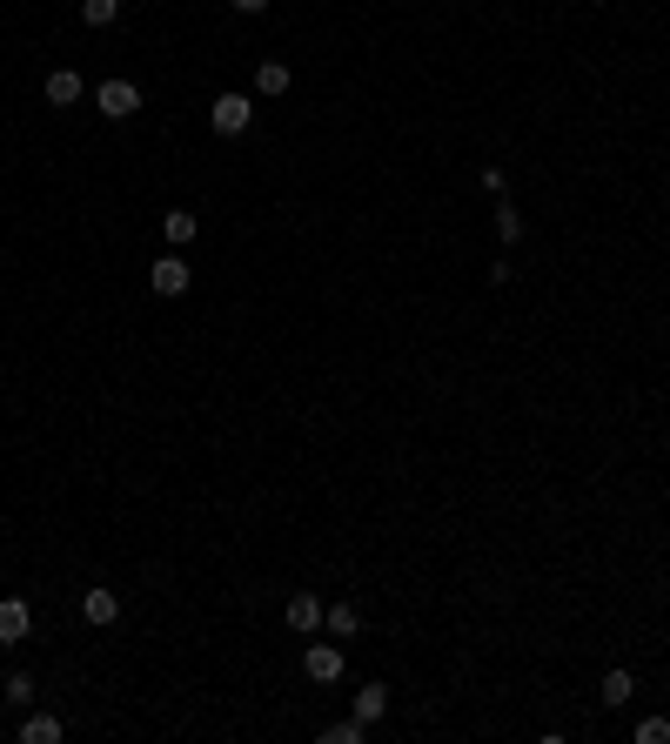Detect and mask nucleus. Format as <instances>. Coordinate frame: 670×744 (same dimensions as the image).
<instances>
[{
    "label": "nucleus",
    "mask_w": 670,
    "mask_h": 744,
    "mask_svg": "<svg viewBox=\"0 0 670 744\" xmlns=\"http://www.w3.org/2000/svg\"><path fill=\"white\" fill-rule=\"evenodd\" d=\"M362 731H369L362 718H342V724H329V731H322V744H362Z\"/></svg>",
    "instance_id": "16"
},
{
    "label": "nucleus",
    "mask_w": 670,
    "mask_h": 744,
    "mask_svg": "<svg viewBox=\"0 0 670 744\" xmlns=\"http://www.w3.org/2000/svg\"><path fill=\"white\" fill-rule=\"evenodd\" d=\"M282 617H289V631H302V637H309V631H322V597H309V590H295Z\"/></svg>",
    "instance_id": "5"
},
{
    "label": "nucleus",
    "mask_w": 670,
    "mask_h": 744,
    "mask_svg": "<svg viewBox=\"0 0 670 744\" xmlns=\"http://www.w3.org/2000/svg\"><path fill=\"white\" fill-rule=\"evenodd\" d=\"M630 691H637L630 671H603V704H630Z\"/></svg>",
    "instance_id": "15"
},
{
    "label": "nucleus",
    "mask_w": 670,
    "mask_h": 744,
    "mask_svg": "<svg viewBox=\"0 0 670 744\" xmlns=\"http://www.w3.org/2000/svg\"><path fill=\"white\" fill-rule=\"evenodd\" d=\"M637 744H670V718H644L637 724Z\"/></svg>",
    "instance_id": "18"
},
{
    "label": "nucleus",
    "mask_w": 670,
    "mask_h": 744,
    "mask_svg": "<svg viewBox=\"0 0 670 744\" xmlns=\"http://www.w3.org/2000/svg\"><path fill=\"white\" fill-rule=\"evenodd\" d=\"M302 671H309V684H335V677H342V644H309V651H302Z\"/></svg>",
    "instance_id": "4"
},
{
    "label": "nucleus",
    "mask_w": 670,
    "mask_h": 744,
    "mask_svg": "<svg viewBox=\"0 0 670 744\" xmlns=\"http://www.w3.org/2000/svg\"><path fill=\"white\" fill-rule=\"evenodd\" d=\"M188 282H195V269L181 262L175 248H168V255H161L155 269H148V289H155V295H188Z\"/></svg>",
    "instance_id": "3"
},
{
    "label": "nucleus",
    "mask_w": 670,
    "mask_h": 744,
    "mask_svg": "<svg viewBox=\"0 0 670 744\" xmlns=\"http://www.w3.org/2000/svg\"><path fill=\"white\" fill-rule=\"evenodd\" d=\"M47 101H54V108H74V101H81V74L54 68V74H47Z\"/></svg>",
    "instance_id": "7"
},
{
    "label": "nucleus",
    "mask_w": 670,
    "mask_h": 744,
    "mask_svg": "<svg viewBox=\"0 0 670 744\" xmlns=\"http://www.w3.org/2000/svg\"><path fill=\"white\" fill-rule=\"evenodd\" d=\"M94 108L108 114V121H128V114H141V88H134V81H101V88H94Z\"/></svg>",
    "instance_id": "2"
},
{
    "label": "nucleus",
    "mask_w": 670,
    "mask_h": 744,
    "mask_svg": "<svg viewBox=\"0 0 670 744\" xmlns=\"http://www.w3.org/2000/svg\"><path fill=\"white\" fill-rule=\"evenodd\" d=\"M235 14H268V0H228Z\"/></svg>",
    "instance_id": "20"
},
{
    "label": "nucleus",
    "mask_w": 670,
    "mask_h": 744,
    "mask_svg": "<svg viewBox=\"0 0 670 744\" xmlns=\"http://www.w3.org/2000/svg\"><path fill=\"white\" fill-rule=\"evenodd\" d=\"M496 235H503V242H516V235H523V215H516L510 202H496Z\"/></svg>",
    "instance_id": "17"
},
{
    "label": "nucleus",
    "mask_w": 670,
    "mask_h": 744,
    "mask_svg": "<svg viewBox=\"0 0 670 744\" xmlns=\"http://www.w3.org/2000/svg\"><path fill=\"white\" fill-rule=\"evenodd\" d=\"M289 61H262V68H255V94H289Z\"/></svg>",
    "instance_id": "11"
},
{
    "label": "nucleus",
    "mask_w": 670,
    "mask_h": 744,
    "mask_svg": "<svg viewBox=\"0 0 670 744\" xmlns=\"http://www.w3.org/2000/svg\"><path fill=\"white\" fill-rule=\"evenodd\" d=\"M81 617H88V624H114V617H121V597H114V590H88V597H81Z\"/></svg>",
    "instance_id": "9"
},
{
    "label": "nucleus",
    "mask_w": 670,
    "mask_h": 744,
    "mask_svg": "<svg viewBox=\"0 0 670 744\" xmlns=\"http://www.w3.org/2000/svg\"><path fill=\"white\" fill-rule=\"evenodd\" d=\"M382 711H389V691H382V684H362V691H356V718H362V724H376Z\"/></svg>",
    "instance_id": "12"
},
{
    "label": "nucleus",
    "mask_w": 670,
    "mask_h": 744,
    "mask_svg": "<svg viewBox=\"0 0 670 744\" xmlns=\"http://www.w3.org/2000/svg\"><path fill=\"white\" fill-rule=\"evenodd\" d=\"M322 624H329V637H356L362 631V610L356 604H322Z\"/></svg>",
    "instance_id": "10"
},
{
    "label": "nucleus",
    "mask_w": 670,
    "mask_h": 744,
    "mask_svg": "<svg viewBox=\"0 0 670 744\" xmlns=\"http://www.w3.org/2000/svg\"><path fill=\"white\" fill-rule=\"evenodd\" d=\"M7 698H14V704H27V698H34V677H27V671H14V677H7Z\"/></svg>",
    "instance_id": "19"
},
{
    "label": "nucleus",
    "mask_w": 670,
    "mask_h": 744,
    "mask_svg": "<svg viewBox=\"0 0 670 744\" xmlns=\"http://www.w3.org/2000/svg\"><path fill=\"white\" fill-rule=\"evenodd\" d=\"M81 21H88V27H114V21H121V0H81Z\"/></svg>",
    "instance_id": "14"
},
{
    "label": "nucleus",
    "mask_w": 670,
    "mask_h": 744,
    "mask_svg": "<svg viewBox=\"0 0 670 744\" xmlns=\"http://www.w3.org/2000/svg\"><path fill=\"white\" fill-rule=\"evenodd\" d=\"M248 121H255V94H215V108H208V128L215 135H248Z\"/></svg>",
    "instance_id": "1"
},
{
    "label": "nucleus",
    "mask_w": 670,
    "mask_h": 744,
    "mask_svg": "<svg viewBox=\"0 0 670 744\" xmlns=\"http://www.w3.org/2000/svg\"><path fill=\"white\" fill-rule=\"evenodd\" d=\"M195 215H188V208H168V215H161V235H168V248H188L195 242Z\"/></svg>",
    "instance_id": "8"
},
{
    "label": "nucleus",
    "mask_w": 670,
    "mask_h": 744,
    "mask_svg": "<svg viewBox=\"0 0 670 744\" xmlns=\"http://www.w3.org/2000/svg\"><path fill=\"white\" fill-rule=\"evenodd\" d=\"M27 631H34V610H27L21 597H7V604H0V644H21Z\"/></svg>",
    "instance_id": "6"
},
{
    "label": "nucleus",
    "mask_w": 670,
    "mask_h": 744,
    "mask_svg": "<svg viewBox=\"0 0 670 744\" xmlns=\"http://www.w3.org/2000/svg\"><path fill=\"white\" fill-rule=\"evenodd\" d=\"M21 744H61V718H27Z\"/></svg>",
    "instance_id": "13"
}]
</instances>
